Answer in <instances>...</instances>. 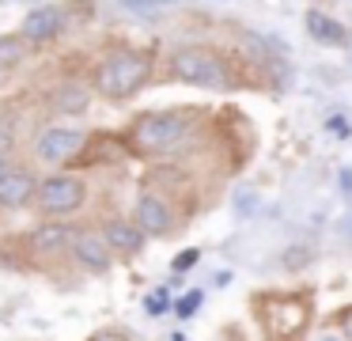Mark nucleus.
Here are the masks:
<instances>
[{
	"label": "nucleus",
	"instance_id": "9",
	"mask_svg": "<svg viewBox=\"0 0 352 341\" xmlns=\"http://www.w3.org/2000/svg\"><path fill=\"white\" fill-rule=\"evenodd\" d=\"M65 27H69V8L46 4V8H38V12H31V15L23 19L19 38H23V42H46V38L61 34Z\"/></svg>",
	"mask_w": 352,
	"mask_h": 341
},
{
	"label": "nucleus",
	"instance_id": "4",
	"mask_svg": "<svg viewBox=\"0 0 352 341\" xmlns=\"http://www.w3.org/2000/svg\"><path fill=\"white\" fill-rule=\"evenodd\" d=\"M170 76L182 83H193V87H228L231 83L223 57L205 50V45H182V50L170 53Z\"/></svg>",
	"mask_w": 352,
	"mask_h": 341
},
{
	"label": "nucleus",
	"instance_id": "17",
	"mask_svg": "<svg viewBox=\"0 0 352 341\" xmlns=\"http://www.w3.org/2000/svg\"><path fill=\"white\" fill-rule=\"evenodd\" d=\"M118 4L125 8V12H160V8H170V4H178V0H118Z\"/></svg>",
	"mask_w": 352,
	"mask_h": 341
},
{
	"label": "nucleus",
	"instance_id": "16",
	"mask_svg": "<svg viewBox=\"0 0 352 341\" xmlns=\"http://www.w3.org/2000/svg\"><path fill=\"white\" fill-rule=\"evenodd\" d=\"M201 300H205V292H197V288H193V292H186L182 300L175 303V315L178 318H193V315H197V307H201Z\"/></svg>",
	"mask_w": 352,
	"mask_h": 341
},
{
	"label": "nucleus",
	"instance_id": "14",
	"mask_svg": "<svg viewBox=\"0 0 352 341\" xmlns=\"http://www.w3.org/2000/svg\"><path fill=\"white\" fill-rule=\"evenodd\" d=\"M307 30H311V38H318V42H337V45L349 38V30L337 19H329L326 12H307Z\"/></svg>",
	"mask_w": 352,
	"mask_h": 341
},
{
	"label": "nucleus",
	"instance_id": "11",
	"mask_svg": "<svg viewBox=\"0 0 352 341\" xmlns=\"http://www.w3.org/2000/svg\"><path fill=\"white\" fill-rule=\"evenodd\" d=\"M99 235H102V242L110 247V254L133 258V254H140V250H144V235H140V227L129 224V220H110Z\"/></svg>",
	"mask_w": 352,
	"mask_h": 341
},
{
	"label": "nucleus",
	"instance_id": "25",
	"mask_svg": "<svg viewBox=\"0 0 352 341\" xmlns=\"http://www.w3.org/2000/svg\"><path fill=\"white\" fill-rule=\"evenodd\" d=\"M8 171H12V167H8V159L0 156V174H8Z\"/></svg>",
	"mask_w": 352,
	"mask_h": 341
},
{
	"label": "nucleus",
	"instance_id": "20",
	"mask_svg": "<svg viewBox=\"0 0 352 341\" xmlns=\"http://www.w3.org/2000/svg\"><path fill=\"white\" fill-rule=\"evenodd\" d=\"M337 330H341V338H344V341H352V303L337 311Z\"/></svg>",
	"mask_w": 352,
	"mask_h": 341
},
{
	"label": "nucleus",
	"instance_id": "21",
	"mask_svg": "<svg viewBox=\"0 0 352 341\" xmlns=\"http://www.w3.org/2000/svg\"><path fill=\"white\" fill-rule=\"evenodd\" d=\"M197 258H201V250H182V254L175 258V273H186V269H193V265H197Z\"/></svg>",
	"mask_w": 352,
	"mask_h": 341
},
{
	"label": "nucleus",
	"instance_id": "8",
	"mask_svg": "<svg viewBox=\"0 0 352 341\" xmlns=\"http://www.w3.org/2000/svg\"><path fill=\"white\" fill-rule=\"evenodd\" d=\"M133 224L140 227V235H170L175 231V212H170V205L163 201V197H155V194H144L137 201V220H133Z\"/></svg>",
	"mask_w": 352,
	"mask_h": 341
},
{
	"label": "nucleus",
	"instance_id": "7",
	"mask_svg": "<svg viewBox=\"0 0 352 341\" xmlns=\"http://www.w3.org/2000/svg\"><path fill=\"white\" fill-rule=\"evenodd\" d=\"M80 144H84V133L80 129H65V125H50L34 136V156L42 163H65L69 156H76Z\"/></svg>",
	"mask_w": 352,
	"mask_h": 341
},
{
	"label": "nucleus",
	"instance_id": "2",
	"mask_svg": "<svg viewBox=\"0 0 352 341\" xmlns=\"http://www.w3.org/2000/svg\"><path fill=\"white\" fill-rule=\"evenodd\" d=\"M148 76H152V57L140 53V50L122 45V50H110L107 57L99 61V68H95V91H99L102 99L122 103V99L137 95V91L144 87Z\"/></svg>",
	"mask_w": 352,
	"mask_h": 341
},
{
	"label": "nucleus",
	"instance_id": "22",
	"mask_svg": "<svg viewBox=\"0 0 352 341\" xmlns=\"http://www.w3.org/2000/svg\"><path fill=\"white\" fill-rule=\"evenodd\" d=\"M87 341H137V338L125 333V330H99V333H91Z\"/></svg>",
	"mask_w": 352,
	"mask_h": 341
},
{
	"label": "nucleus",
	"instance_id": "13",
	"mask_svg": "<svg viewBox=\"0 0 352 341\" xmlns=\"http://www.w3.org/2000/svg\"><path fill=\"white\" fill-rule=\"evenodd\" d=\"M87 106H91V91L76 80H65L61 87L54 91V110L57 114H87Z\"/></svg>",
	"mask_w": 352,
	"mask_h": 341
},
{
	"label": "nucleus",
	"instance_id": "1",
	"mask_svg": "<svg viewBox=\"0 0 352 341\" xmlns=\"http://www.w3.org/2000/svg\"><path fill=\"white\" fill-rule=\"evenodd\" d=\"M254 315H258L261 330L269 341H303L311 330L314 300L307 292H273L254 300Z\"/></svg>",
	"mask_w": 352,
	"mask_h": 341
},
{
	"label": "nucleus",
	"instance_id": "19",
	"mask_svg": "<svg viewBox=\"0 0 352 341\" xmlns=\"http://www.w3.org/2000/svg\"><path fill=\"white\" fill-rule=\"evenodd\" d=\"M280 262H284V269H303V265L311 262V250H307V247H292V250H284V254H280Z\"/></svg>",
	"mask_w": 352,
	"mask_h": 341
},
{
	"label": "nucleus",
	"instance_id": "23",
	"mask_svg": "<svg viewBox=\"0 0 352 341\" xmlns=\"http://www.w3.org/2000/svg\"><path fill=\"white\" fill-rule=\"evenodd\" d=\"M329 129H333V133H341V136H349V121H344V118H337V114L329 118Z\"/></svg>",
	"mask_w": 352,
	"mask_h": 341
},
{
	"label": "nucleus",
	"instance_id": "24",
	"mask_svg": "<svg viewBox=\"0 0 352 341\" xmlns=\"http://www.w3.org/2000/svg\"><path fill=\"white\" fill-rule=\"evenodd\" d=\"M318 341H344V338H341V330H326Z\"/></svg>",
	"mask_w": 352,
	"mask_h": 341
},
{
	"label": "nucleus",
	"instance_id": "5",
	"mask_svg": "<svg viewBox=\"0 0 352 341\" xmlns=\"http://www.w3.org/2000/svg\"><path fill=\"white\" fill-rule=\"evenodd\" d=\"M31 201L38 205V212L46 220H61V216H69V212L84 209L87 186H84V178H76V174H50V178H42L38 186H34Z\"/></svg>",
	"mask_w": 352,
	"mask_h": 341
},
{
	"label": "nucleus",
	"instance_id": "15",
	"mask_svg": "<svg viewBox=\"0 0 352 341\" xmlns=\"http://www.w3.org/2000/svg\"><path fill=\"white\" fill-rule=\"evenodd\" d=\"M27 57V42L19 34H8V38H0V83L8 80V72L19 65V61Z\"/></svg>",
	"mask_w": 352,
	"mask_h": 341
},
{
	"label": "nucleus",
	"instance_id": "18",
	"mask_svg": "<svg viewBox=\"0 0 352 341\" xmlns=\"http://www.w3.org/2000/svg\"><path fill=\"white\" fill-rule=\"evenodd\" d=\"M144 311L148 315H163V311H170V292L167 288H155V292L144 300Z\"/></svg>",
	"mask_w": 352,
	"mask_h": 341
},
{
	"label": "nucleus",
	"instance_id": "3",
	"mask_svg": "<svg viewBox=\"0 0 352 341\" xmlns=\"http://www.w3.org/2000/svg\"><path fill=\"white\" fill-rule=\"evenodd\" d=\"M190 125L193 118L190 114H175V110H163V114H140L133 121V148L148 152V156H167V152L182 148L190 141Z\"/></svg>",
	"mask_w": 352,
	"mask_h": 341
},
{
	"label": "nucleus",
	"instance_id": "10",
	"mask_svg": "<svg viewBox=\"0 0 352 341\" xmlns=\"http://www.w3.org/2000/svg\"><path fill=\"white\" fill-rule=\"evenodd\" d=\"M69 239H72V227L61 224V220H42V224L27 235V242H31V250L38 258H50V254L69 250Z\"/></svg>",
	"mask_w": 352,
	"mask_h": 341
},
{
	"label": "nucleus",
	"instance_id": "12",
	"mask_svg": "<svg viewBox=\"0 0 352 341\" xmlns=\"http://www.w3.org/2000/svg\"><path fill=\"white\" fill-rule=\"evenodd\" d=\"M34 186H38L34 174L12 167L8 174H0V205H4V209H19V205H27L34 197Z\"/></svg>",
	"mask_w": 352,
	"mask_h": 341
},
{
	"label": "nucleus",
	"instance_id": "6",
	"mask_svg": "<svg viewBox=\"0 0 352 341\" xmlns=\"http://www.w3.org/2000/svg\"><path fill=\"white\" fill-rule=\"evenodd\" d=\"M69 250H72V262L91 277H107L110 265H114V254H110V247L102 242V235L95 227H72Z\"/></svg>",
	"mask_w": 352,
	"mask_h": 341
}]
</instances>
